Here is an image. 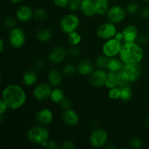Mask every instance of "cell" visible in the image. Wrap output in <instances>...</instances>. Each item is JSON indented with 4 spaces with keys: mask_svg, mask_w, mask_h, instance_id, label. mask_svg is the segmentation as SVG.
<instances>
[{
    "mask_svg": "<svg viewBox=\"0 0 149 149\" xmlns=\"http://www.w3.org/2000/svg\"><path fill=\"white\" fill-rule=\"evenodd\" d=\"M1 98L8 109L17 110L20 109L26 101V94L24 90L17 84H10L4 89Z\"/></svg>",
    "mask_w": 149,
    "mask_h": 149,
    "instance_id": "1",
    "label": "cell"
},
{
    "mask_svg": "<svg viewBox=\"0 0 149 149\" xmlns=\"http://www.w3.org/2000/svg\"><path fill=\"white\" fill-rule=\"evenodd\" d=\"M143 56V49L136 42L122 44L119 58L125 64L139 63Z\"/></svg>",
    "mask_w": 149,
    "mask_h": 149,
    "instance_id": "2",
    "label": "cell"
},
{
    "mask_svg": "<svg viewBox=\"0 0 149 149\" xmlns=\"http://www.w3.org/2000/svg\"><path fill=\"white\" fill-rule=\"evenodd\" d=\"M27 138L28 141L33 145L43 146L49 139V132L45 126L39 125L28 131Z\"/></svg>",
    "mask_w": 149,
    "mask_h": 149,
    "instance_id": "3",
    "label": "cell"
},
{
    "mask_svg": "<svg viewBox=\"0 0 149 149\" xmlns=\"http://www.w3.org/2000/svg\"><path fill=\"white\" fill-rule=\"evenodd\" d=\"M79 25V18L72 13L65 15L60 22V28L61 31L66 34L76 31L78 29Z\"/></svg>",
    "mask_w": 149,
    "mask_h": 149,
    "instance_id": "4",
    "label": "cell"
},
{
    "mask_svg": "<svg viewBox=\"0 0 149 149\" xmlns=\"http://www.w3.org/2000/svg\"><path fill=\"white\" fill-rule=\"evenodd\" d=\"M122 46V42H119L115 38H112L106 40L102 47V52L103 55L109 58H115L117 55H119Z\"/></svg>",
    "mask_w": 149,
    "mask_h": 149,
    "instance_id": "5",
    "label": "cell"
},
{
    "mask_svg": "<svg viewBox=\"0 0 149 149\" xmlns=\"http://www.w3.org/2000/svg\"><path fill=\"white\" fill-rule=\"evenodd\" d=\"M109 135L105 130L97 128L92 132L90 136V143L95 148H102L108 143Z\"/></svg>",
    "mask_w": 149,
    "mask_h": 149,
    "instance_id": "6",
    "label": "cell"
},
{
    "mask_svg": "<svg viewBox=\"0 0 149 149\" xmlns=\"http://www.w3.org/2000/svg\"><path fill=\"white\" fill-rule=\"evenodd\" d=\"M9 41L13 47L18 49L22 47L26 42V34L23 29L14 27L9 33Z\"/></svg>",
    "mask_w": 149,
    "mask_h": 149,
    "instance_id": "7",
    "label": "cell"
},
{
    "mask_svg": "<svg viewBox=\"0 0 149 149\" xmlns=\"http://www.w3.org/2000/svg\"><path fill=\"white\" fill-rule=\"evenodd\" d=\"M116 33L117 29L116 24L109 21L100 25L97 30V36L105 41L114 37Z\"/></svg>",
    "mask_w": 149,
    "mask_h": 149,
    "instance_id": "8",
    "label": "cell"
},
{
    "mask_svg": "<svg viewBox=\"0 0 149 149\" xmlns=\"http://www.w3.org/2000/svg\"><path fill=\"white\" fill-rule=\"evenodd\" d=\"M126 15L127 12L125 9L119 5L111 7L106 13L108 20L114 24H118L123 21L126 17Z\"/></svg>",
    "mask_w": 149,
    "mask_h": 149,
    "instance_id": "9",
    "label": "cell"
},
{
    "mask_svg": "<svg viewBox=\"0 0 149 149\" xmlns=\"http://www.w3.org/2000/svg\"><path fill=\"white\" fill-rule=\"evenodd\" d=\"M52 86L48 83H42L33 89V96L35 98L40 101L47 100L50 97L51 92H52Z\"/></svg>",
    "mask_w": 149,
    "mask_h": 149,
    "instance_id": "10",
    "label": "cell"
},
{
    "mask_svg": "<svg viewBox=\"0 0 149 149\" xmlns=\"http://www.w3.org/2000/svg\"><path fill=\"white\" fill-rule=\"evenodd\" d=\"M106 75L107 73L104 69L97 68L94 70V71L89 76L90 84L95 88H100L103 87L105 86Z\"/></svg>",
    "mask_w": 149,
    "mask_h": 149,
    "instance_id": "11",
    "label": "cell"
},
{
    "mask_svg": "<svg viewBox=\"0 0 149 149\" xmlns=\"http://www.w3.org/2000/svg\"><path fill=\"white\" fill-rule=\"evenodd\" d=\"M62 120L65 125L69 127L77 126L79 122V116L74 109H64L62 113Z\"/></svg>",
    "mask_w": 149,
    "mask_h": 149,
    "instance_id": "12",
    "label": "cell"
},
{
    "mask_svg": "<svg viewBox=\"0 0 149 149\" xmlns=\"http://www.w3.org/2000/svg\"><path fill=\"white\" fill-rule=\"evenodd\" d=\"M53 118V113L52 111L46 108L40 109L36 113V116H35L36 122L39 125H42V126H46L52 123Z\"/></svg>",
    "mask_w": 149,
    "mask_h": 149,
    "instance_id": "13",
    "label": "cell"
},
{
    "mask_svg": "<svg viewBox=\"0 0 149 149\" xmlns=\"http://www.w3.org/2000/svg\"><path fill=\"white\" fill-rule=\"evenodd\" d=\"M124 43L135 42L138 38V30L136 26L128 25L122 31Z\"/></svg>",
    "mask_w": 149,
    "mask_h": 149,
    "instance_id": "14",
    "label": "cell"
},
{
    "mask_svg": "<svg viewBox=\"0 0 149 149\" xmlns=\"http://www.w3.org/2000/svg\"><path fill=\"white\" fill-rule=\"evenodd\" d=\"M123 70L129 77L130 82L136 81L139 79L141 74V68L139 63L125 64Z\"/></svg>",
    "mask_w": 149,
    "mask_h": 149,
    "instance_id": "15",
    "label": "cell"
},
{
    "mask_svg": "<svg viewBox=\"0 0 149 149\" xmlns=\"http://www.w3.org/2000/svg\"><path fill=\"white\" fill-rule=\"evenodd\" d=\"M67 52L62 47H55L50 51L49 59L54 64H59L65 60Z\"/></svg>",
    "mask_w": 149,
    "mask_h": 149,
    "instance_id": "16",
    "label": "cell"
},
{
    "mask_svg": "<svg viewBox=\"0 0 149 149\" xmlns=\"http://www.w3.org/2000/svg\"><path fill=\"white\" fill-rule=\"evenodd\" d=\"M95 70V65L90 59L82 60L77 65V72L81 76H90Z\"/></svg>",
    "mask_w": 149,
    "mask_h": 149,
    "instance_id": "17",
    "label": "cell"
},
{
    "mask_svg": "<svg viewBox=\"0 0 149 149\" xmlns=\"http://www.w3.org/2000/svg\"><path fill=\"white\" fill-rule=\"evenodd\" d=\"M15 16L20 22H28L33 17V11L29 6L22 5L16 10Z\"/></svg>",
    "mask_w": 149,
    "mask_h": 149,
    "instance_id": "18",
    "label": "cell"
},
{
    "mask_svg": "<svg viewBox=\"0 0 149 149\" xmlns=\"http://www.w3.org/2000/svg\"><path fill=\"white\" fill-rule=\"evenodd\" d=\"M48 83L53 87H58L63 81V73L56 68L50 70L47 76Z\"/></svg>",
    "mask_w": 149,
    "mask_h": 149,
    "instance_id": "19",
    "label": "cell"
},
{
    "mask_svg": "<svg viewBox=\"0 0 149 149\" xmlns=\"http://www.w3.org/2000/svg\"><path fill=\"white\" fill-rule=\"evenodd\" d=\"M80 10L86 17H93L94 15H95L93 0H82Z\"/></svg>",
    "mask_w": 149,
    "mask_h": 149,
    "instance_id": "20",
    "label": "cell"
},
{
    "mask_svg": "<svg viewBox=\"0 0 149 149\" xmlns=\"http://www.w3.org/2000/svg\"><path fill=\"white\" fill-rule=\"evenodd\" d=\"M94 1V8L95 15H103L106 14L110 8L109 0H93Z\"/></svg>",
    "mask_w": 149,
    "mask_h": 149,
    "instance_id": "21",
    "label": "cell"
},
{
    "mask_svg": "<svg viewBox=\"0 0 149 149\" xmlns=\"http://www.w3.org/2000/svg\"><path fill=\"white\" fill-rule=\"evenodd\" d=\"M125 66V63L122 61L121 59H117L116 58H111L109 60L106 69L109 71L118 73L123 69Z\"/></svg>",
    "mask_w": 149,
    "mask_h": 149,
    "instance_id": "22",
    "label": "cell"
},
{
    "mask_svg": "<svg viewBox=\"0 0 149 149\" xmlns=\"http://www.w3.org/2000/svg\"><path fill=\"white\" fill-rule=\"evenodd\" d=\"M37 79V74L34 71H32V70L26 71L23 75V84L28 87H32L36 84Z\"/></svg>",
    "mask_w": 149,
    "mask_h": 149,
    "instance_id": "23",
    "label": "cell"
},
{
    "mask_svg": "<svg viewBox=\"0 0 149 149\" xmlns=\"http://www.w3.org/2000/svg\"><path fill=\"white\" fill-rule=\"evenodd\" d=\"M36 37L39 42H47L52 39V31L47 28H42L36 31Z\"/></svg>",
    "mask_w": 149,
    "mask_h": 149,
    "instance_id": "24",
    "label": "cell"
},
{
    "mask_svg": "<svg viewBox=\"0 0 149 149\" xmlns=\"http://www.w3.org/2000/svg\"><path fill=\"white\" fill-rule=\"evenodd\" d=\"M105 86L107 88L111 89L118 87V74L116 72L109 71L107 73L105 81Z\"/></svg>",
    "mask_w": 149,
    "mask_h": 149,
    "instance_id": "25",
    "label": "cell"
},
{
    "mask_svg": "<svg viewBox=\"0 0 149 149\" xmlns=\"http://www.w3.org/2000/svg\"><path fill=\"white\" fill-rule=\"evenodd\" d=\"M65 96L64 92L61 89L55 87V88L52 89L49 98L54 103H59L60 104V103L62 101Z\"/></svg>",
    "mask_w": 149,
    "mask_h": 149,
    "instance_id": "26",
    "label": "cell"
},
{
    "mask_svg": "<svg viewBox=\"0 0 149 149\" xmlns=\"http://www.w3.org/2000/svg\"><path fill=\"white\" fill-rule=\"evenodd\" d=\"M120 88V100L124 102H128L132 97V90L129 85L119 87Z\"/></svg>",
    "mask_w": 149,
    "mask_h": 149,
    "instance_id": "27",
    "label": "cell"
},
{
    "mask_svg": "<svg viewBox=\"0 0 149 149\" xmlns=\"http://www.w3.org/2000/svg\"><path fill=\"white\" fill-rule=\"evenodd\" d=\"M67 40L71 46H78L81 42V36L76 31L68 33Z\"/></svg>",
    "mask_w": 149,
    "mask_h": 149,
    "instance_id": "28",
    "label": "cell"
},
{
    "mask_svg": "<svg viewBox=\"0 0 149 149\" xmlns=\"http://www.w3.org/2000/svg\"><path fill=\"white\" fill-rule=\"evenodd\" d=\"M118 74V87H125V86L129 85L130 82V80L129 77L127 76V74H126L125 71L123 69L122 71H120L119 72L117 73Z\"/></svg>",
    "mask_w": 149,
    "mask_h": 149,
    "instance_id": "29",
    "label": "cell"
},
{
    "mask_svg": "<svg viewBox=\"0 0 149 149\" xmlns=\"http://www.w3.org/2000/svg\"><path fill=\"white\" fill-rule=\"evenodd\" d=\"M110 58L106 56L105 55H100L96 58L95 61V65L97 67V68H101V69H106L108 63H109Z\"/></svg>",
    "mask_w": 149,
    "mask_h": 149,
    "instance_id": "30",
    "label": "cell"
},
{
    "mask_svg": "<svg viewBox=\"0 0 149 149\" xmlns=\"http://www.w3.org/2000/svg\"><path fill=\"white\" fill-rule=\"evenodd\" d=\"M76 73H78L77 72V66L73 65V64H67L63 69V74L64 75L69 76V77L75 75Z\"/></svg>",
    "mask_w": 149,
    "mask_h": 149,
    "instance_id": "31",
    "label": "cell"
},
{
    "mask_svg": "<svg viewBox=\"0 0 149 149\" xmlns=\"http://www.w3.org/2000/svg\"><path fill=\"white\" fill-rule=\"evenodd\" d=\"M47 12L44 9L39 8L33 12V17H34V18L36 20H39V21L45 20L47 18Z\"/></svg>",
    "mask_w": 149,
    "mask_h": 149,
    "instance_id": "32",
    "label": "cell"
},
{
    "mask_svg": "<svg viewBox=\"0 0 149 149\" xmlns=\"http://www.w3.org/2000/svg\"><path fill=\"white\" fill-rule=\"evenodd\" d=\"M109 97L113 100L120 99V88L119 87H116L109 89Z\"/></svg>",
    "mask_w": 149,
    "mask_h": 149,
    "instance_id": "33",
    "label": "cell"
},
{
    "mask_svg": "<svg viewBox=\"0 0 149 149\" xmlns=\"http://www.w3.org/2000/svg\"><path fill=\"white\" fill-rule=\"evenodd\" d=\"M130 145L133 148H140L143 146V141L139 137L134 136L130 140Z\"/></svg>",
    "mask_w": 149,
    "mask_h": 149,
    "instance_id": "34",
    "label": "cell"
},
{
    "mask_svg": "<svg viewBox=\"0 0 149 149\" xmlns=\"http://www.w3.org/2000/svg\"><path fill=\"white\" fill-rule=\"evenodd\" d=\"M81 1L82 0H69V2H68V4L69 10L72 12L80 10Z\"/></svg>",
    "mask_w": 149,
    "mask_h": 149,
    "instance_id": "35",
    "label": "cell"
},
{
    "mask_svg": "<svg viewBox=\"0 0 149 149\" xmlns=\"http://www.w3.org/2000/svg\"><path fill=\"white\" fill-rule=\"evenodd\" d=\"M67 53L72 58H77L81 54V50L77 46H71L68 48Z\"/></svg>",
    "mask_w": 149,
    "mask_h": 149,
    "instance_id": "36",
    "label": "cell"
},
{
    "mask_svg": "<svg viewBox=\"0 0 149 149\" xmlns=\"http://www.w3.org/2000/svg\"><path fill=\"white\" fill-rule=\"evenodd\" d=\"M125 10L128 14H135L138 11V5L135 2L129 3L127 5Z\"/></svg>",
    "mask_w": 149,
    "mask_h": 149,
    "instance_id": "37",
    "label": "cell"
},
{
    "mask_svg": "<svg viewBox=\"0 0 149 149\" xmlns=\"http://www.w3.org/2000/svg\"><path fill=\"white\" fill-rule=\"evenodd\" d=\"M72 104L73 102L71 100V99L69 97H67V96H65L64 98L62 100V101L60 103V105H61V106L63 109H71V106H72Z\"/></svg>",
    "mask_w": 149,
    "mask_h": 149,
    "instance_id": "38",
    "label": "cell"
},
{
    "mask_svg": "<svg viewBox=\"0 0 149 149\" xmlns=\"http://www.w3.org/2000/svg\"><path fill=\"white\" fill-rule=\"evenodd\" d=\"M4 24L6 27L13 29V28L15 27L16 20L14 17H11V16H7V17H6V18L4 19Z\"/></svg>",
    "mask_w": 149,
    "mask_h": 149,
    "instance_id": "39",
    "label": "cell"
},
{
    "mask_svg": "<svg viewBox=\"0 0 149 149\" xmlns=\"http://www.w3.org/2000/svg\"><path fill=\"white\" fill-rule=\"evenodd\" d=\"M53 2L56 7L59 8H63V7H68L69 0H53Z\"/></svg>",
    "mask_w": 149,
    "mask_h": 149,
    "instance_id": "40",
    "label": "cell"
},
{
    "mask_svg": "<svg viewBox=\"0 0 149 149\" xmlns=\"http://www.w3.org/2000/svg\"><path fill=\"white\" fill-rule=\"evenodd\" d=\"M42 146L46 147V148H50V149H55L58 148V144L55 142L54 140H50L49 139L47 142H45V143L43 144Z\"/></svg>",
    "mask_w": 149,
    "mask_h": 149,
    "instance_id": "41",
    "label": "cell"
},
{
    "mask_svg": "<svg viewBox=\"0 0 149 149\" xmlns=\"http://www.w3.org/2000/svg\"><path fill=\"white\" fill-rule=\"evenodd\" d=\"M75 147V144L71 141H65L62 143V148L64 149H74Z\"/></svg>",
    "mask_w": 149,
    "mask_h": 149,
    "instance_id": "42",
    "label": "cell"
},
{
    "mask_svg": "<svg viewBox=\"0 0 149 149\" xmlns=\"http://www.w3.org/2000/svg\"><path fill=\"white\" fill-rule=\"evenodd\" d=\"M8 109L7 104L2 98H0V114H4Z\"/></svg>",
    "mask_w": 149,
    "mask_h": 149,
    "instance_id": "43",
    "label": "cell"
},
{
    "mask_svg": "<svg viewBox=\"0 0 149 149\" xmlns=\"http://www.w3.org/2000/svg\"><path fill=\"white\" fill-rule=\"evenodd\" d=\"M45 63L43 60H39L35 63V67H36V69H42L45 67Z\"/></svg>",
    "mask_w": 149,
    "mask_h": 149,
    "instance_id": "44",
    "label": "cell"
},
{
    "mask_svg": "<svg viewBox=\"0 0 149 149\" xmlns=\"http://www.w3.org/2000/svg\"><path fill=\"white\" fill-rule=\"evenodd\" d=\"M141 17H143V18H145V19H147V18H149V8H144L143 10L141 11Z\"/></svg>",
    "mask_w": 149,
    "mask_h": 149,
    "instance_id": "45",
    "label": "cell"
},
{
    "mask_svg": "<svg viewBox=\"0 0 149 149\" xmlns=\"http://www.w3.org/2000/svg\"><path fill=\"white\" fill-rule=\"evenodd\" d=\"M113 38L117 39V40L119 41V42H123V34H122V32L117 31V33H116V35H115V36Z\"/></svg>",
    "mask_w": 149,
    "mask_h": 149,
    "instance_id": "46",
    "label": "cell"
},
{
    "mask_svg": "<svg viewBox=\"0 0 149 149\" xmlns=\"http://www.w3.org/2000/svg\"><path fill=\"white\" fill-rule=\"evenodd\" d=\"M138 39H137V41H138V42H139V44H144L147 41V38L146 37V36H141V37H138Z\"/></svg>",
    "mask_w": 149,
    "mask_h": 149,
    "instance_id": "47",
    "label": "cell"
},
{
    "mask_svg": "<svg viewBox=\"0 0 149 149\" xmlns=\"http://www.w3.org/2000/svg\"><path fill=\"white\" fill-rule=\"evenodd\" d=\"M4 41H3V39L0 37V53L4 50Z\"/></svg>",
    "mask_w": 149,
    "mask_h": 149,
    "instance_id": "48",
    "label": "cell"
},
{
    "mask_svg": "<svg viewBox=\"0 0 149 149\" xmlns=\"http://www.w3.org/2000/svg\"><path fill=\"white\" fill-rule=\"evenodd\" d=\"M10 2L13 3V4H17V3H20L21 1H23V0H8Z\"/></svg>",
    "mask_w": 149,
    "mask_h": 149,
    "instance_id": "49",
    "label": "cell"
},
{
    "mask_svg": "<svg viewBox=\"0 0 149 149\" xmlns=\"http://www.w3.org/2000/svg\"><path fill=\"white\" fill-rule=\"evenodd\" d=\"M146 124L149 126V118H148V119H146Z\"/></svg>",
    "mask_w": 149,
    "mask_h": 149,
    "instance_id": "50",
    "label": "cell"
},
{
    "mask_svg": "<svg viewBox=\"0 0 149 149\" xmlns=\"http://www.w3.org/2000/svg\"><path fill=\"white\" fill-rule=\"evenodd\" d=\"M1 74H0V82H1Z\"/></svg>",
    "mask_w": 149,
    "mask_h": 149,
    "instance_id": "51",
    "label": "cell"
},
{
    "mask_svg": "<svg viewBox=\"0 0 149 149\" xmlns=\"http://www.w3.org/2000/svg\"><path fill=\"white\" fill-rule=\"evenodd\" d=\"M144 1H149V0H144Z\"/></svg>",
    "mask_w": 149,
    "mask_h": 149,
    "instance_id": "52",
    "label": "cell"
}]
</instances>
